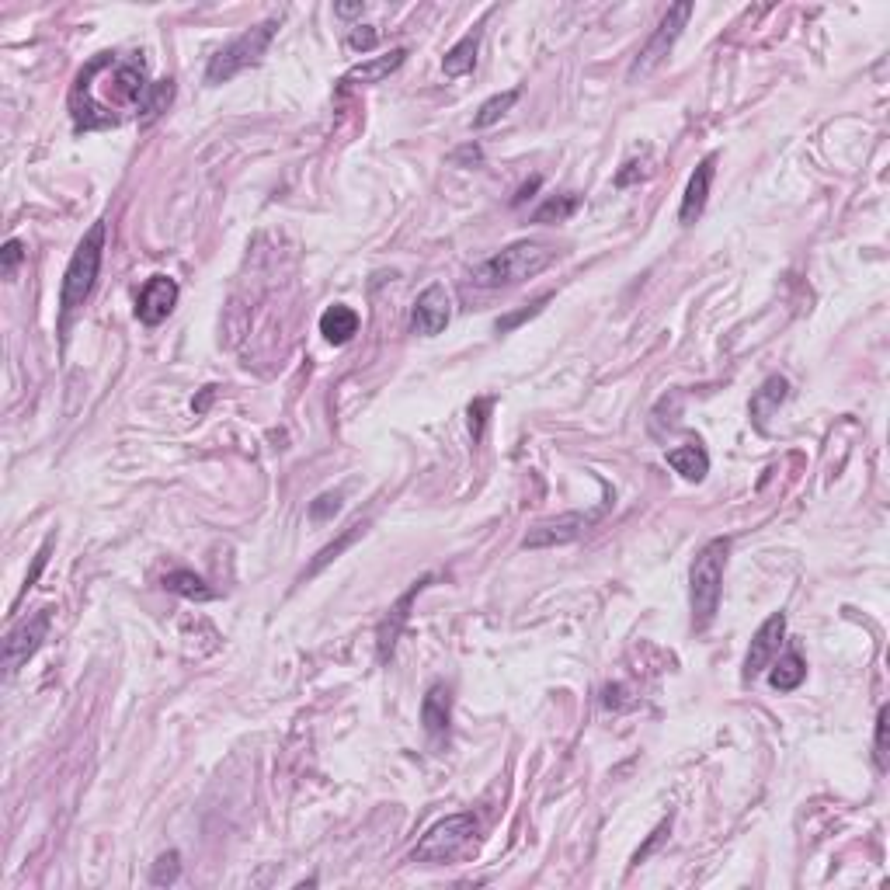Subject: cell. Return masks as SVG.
<instances>
[{
    "label": "cell",
    "mask_w": 890,
    "mask_h": 890,
    "mask_svg": "<svg viewBox=\"0 0 890 890\" xmlns=\"http://www.w3.org/2000/svg\"><path fill=\"white\" fill-rule=\"evenodd\" d=\"M150 91L147 63L143 56L101 53L77 74L70 91V112L77 129H108L119 126L126 112H140Z\"/></svg>",
    "instance_id": "cell-1"
},
{
    "label": "cell",
    "mask_w": 890,
    "mask_h": 890,
    "mask_svg": "<svg viewBox=\"0 0 890 890\" xmlns=\"http://www.w3.org/2000/svg\"><path fill=\"white\" fill-rule=\"evenodd\" d=\"M553 258H557V247L553 244H543V240H519V244L498 251L494 258L480 261V265L473 268L470 279H473V286H480V289H508V286H519V282L532 279V275H539L543 268H550Z\"/></svg>",
    "instance_id": "cell-2"
},
{
    "label": "cell",
    "mask_w": 890,
    "mask_h": 890,
    "mask_svg": "<svg viewBox=\"0 0 890 890\" xmlns=\"http://www.w3.org/2000/svg\"><path fill=\"white\" fill-rule=\"evenodd\" d=\"M731 553V539L717 536L696 553L689 571V602H692V626L706 630L720 609V588H724V567Z\"/></svg>",
    "instance_id": "cell-3"
},
{
    "label": "cell",
    "mask_w": 890,
    "mask_h": 890,
    "mask_svg": "<svg viewBox=\"0 0 890 890\" xmlns=\"http://www.w3.org/2000/svg\"><path fill=\"white\" fill-rule=\"evenodd\" d=\"M101 258H105V223H94L84 233V240L77 244L74 258H70L67 272H63L60 286V331H67L74 310L84 306V299L91 296L94 282L101 272Z\"/></svg>",
    "instance_id": "cell-4"
},
{
    "label": "cell",
    "mask_w": 890,
    "mask_h": 890,
    "mask_svg": "<svg viewBox=\"0 0 890 890\" xmlns=\"http://www.w3.org/2000/svg\"><path fill=\"white\" fill-rule=\"evenodd\" d=\"M275 32H279V21L272 18V21H261V25L247 28V32L237 35L233 42H226L220 53L209 60L206 80H209V84H226L230 77L244 74L247 67H258L261 56H265L268 46H272Z\"/></svg>",
    "instance_id": "cell-5"
},
{
    "label": "cell",
    "mask_w": 890,
    "mask_h": 890,
    "mask_svg": "<svg viewBox=\"0 0 890 890\" xmlns=\"http://www.w3.org/2000/svg\"><path fill=\"white\" fill-rule=\"evenodd\" d=\"M477 835V817L473 814H452L445 821L432 824L418 845H414V863H449L456 859Z\"/></svg>",
    "instance_id": "cell-6"
},
{
    "label": "cell",
    "mask_w": 890,
    "mask_h": 890,
    "mask_svg": "<svg viewBox=\"0 0 890 890\" xmlns=\"http://www.w3.org/2000/svg\"><path fill=\"white\" fill-rule=\"evenodd\" d=\"M689 18H692V4H689V0H682V4H675V7H668V14L661 18V25L654 28V35L644 42V49L637 53V60H633L630 70H626V80H630V84H637V80L651 77L654 70H658L661 63L668 60L671 46L678 42V35H682V28H685V21H689Z\"/></svg>",
    "instance_id": "cell-7"
},
{
    "label": "cell",
    "mask_w": 890,
    "mask_h": 890,
    "mask_svg": "<svg viewBox=\"0 0 890 890\" xmlns=\"http://www.w3.org/2000/svg\"><path fill=\"white\" fill-rule=\"evenodd\" d=\"M612 501L605 498L598 508H588V512H567L560 515V519H550V522H539L536 529H529V536L522 539V550H550V546H564V543H574L578 536H585L592 525L602 519L605 512H609Z\"/></svg>",
    "instance_id": "cell-8"
},
{
    "label": "cell",
    "mask_w": 890,
    "mask_h": 890,
    "mask_svg": "<svg viewBox=\"0 0 890 890\" xmlns=\"http://www.w3.org/2000/svg\"><path fill=\"white\" fill-rule=\"evenodd\" d=\"M49 626H53V609H49V605H42V609H35L32 616L18 619V623L11 626V633L4 637V671L7 675H14V671L39 651L42 640L49 637Z\"/></svg>",
    "instance_id": "cell-9"
},
{
    "label": "cell",
    "mask_w": 890,
    "mask_h": 890,
    "mask_svg": "<svg viewBox=\"0 0 890 890\" xmlns=\"http://www.w3.org/2000/svg\"><path fill=\"white\" fill-rule=\"evenodd\" d=\"M783 637H786V616L783 612H772V616L758 626L755 637H751L748 658H744V682H755V678L776 661L779 647H783Z\"/></svg>",
    "instance_id": "cell-10"
},
{
    "label": "cell",
    "mask_w": 890,
    "mask_h": 890,
    "mask_svg": "<svg viewBox=\"0 0 890 890\" xmlns=\"http://www.w3.org/2000/svg\"><path fill=\"white\" fill-rule=\"evenodd\" d=\"M452 317V299L445 293V286H428L425 293L418 296L411 313V331L421 334V338H435V334L445 331Z\"/></svg>",
    "instance_id": "cell-11"
},
{
    "label": "cell",
    "mask_w": 890,
    "mask_h": 890,
    "mask_svg": "<svg viewBox=\"0 0 890 890\" xmlns=\"http://www.w3.org/2000/svg\"><path fill=\"white\" fill-rule=\"evenodd\" d=\"M178 306V282L167 279V275H153L147 286L140 289V299H136V317L147 327H157L171 317V310Z\"/></svg>",
    "instance_id": "cell-12"
},
{
    "label": "cell",
    "mask_w": 890,
    "mask_h": 890,
    "mask_svg": "<svg viewBox=\"0 0 890 890\" xmlns=\"http://www.w3.org/2000/svg\"><path fill=\"white\" fill-rule=\"evenodd\" d=\"M713 174H717V153H710V157L699 160V167L692 171L689 185H685L682 206H678V223H682V226L696 223L699 216H703L706 199H710V188H713Z\"/></svg>",
    "instance_id": "cell-13"
},
{
    "label": "cell",
    "mask_w": 890,
    "mask_h": 890,
    "mask_svg": "<svg viewBox=\"0 0 890 890\" xmlns=\"http://www.w3.org/2000/svg\"><path fill=\"white\" fill-rule=\"evenodd\" d=\"M786 393H790V383H786L783 376H769L755 393H751V421H755L758 432H765V428H769V418L779 411V404L786 400Z\"/></svg>",
    "instance_id": "cell-14"
},
{
    "label": "cell",
    "mask_w": 890,
    "mask_h": 890,
    "mask_svg": "<svg viewBox=\"0 0 890 890\" xmlns=\"http://www.w3.org/2000/svg\"><path fill=\"white\" fill-rule=\"evenodd\" d=\"M320 334H324V341H331V345H348V341L359 334V313L345 303L327 306V310L320 313Z\"/></svg>",
    "instance_id": "cell-15"
},
{
    "label": "cell",
    "mask_w": 890,
    "mask_h": 890,
    "mask_svg": "<svg viewBox=\"0 0 890 890\" xmlns=\"http://www.w3.org/2000/svg\"><path fill=\"white\" fill-rule=\"evenodd\" d=\"M407 60V49H390L386 56H376V60H366L359 63V67H352L345 74V84H379V80H386L390 74H397L400 67H404Z\"/></svg>",
    "instance_id": "cell-16"
},
{
    "label": "cell",
    "mask_w": 890,
    "mask_h": 890,
    "mask_svg": "<svg viewBox=\"0 0 890 890\" xmlns=\"http://www.w3.org/2000/svg\"><path fill=\"white\" fill-rule=\"evenodd\" d=\"M425 585H428V578L414 581V585H411V592H407L404 598H400V602L390 609V616L383 619V626H379V661H386V658H390V654H393V644H397V633H400V626L407 623V609H411L414 595H418Z\"/></svg>",
    "instance_id": "cell-17"
},
{
    "label": "cell",
    "mask_w": 890,
    "mask_h": 890,
    "mask_svg": "<svg viewBox=\"0 0 890 890\" xmlns=\"http://www.w3.org/2000/svg\"><path fill=\"white\" fill-rule=\"evenodd\" d=\"M769 685L776 692H793L800 689V682L807 678V661L800 658V651H786V654H776V661L769 665Z\"/></svg>",
    "instance_id": "cell-18"
},
{
    "label": "cell",
    "mask_w": 890,
    "mask_h": 890,
    "mask_svg": "<svg viewBox=\"0 0 890 890\" xmlns=\"http://www.w3.org/2000/svg\"><path fill=\"white\" fill-rule=\"evenodd\" d=\"M449 689L445 685H432L425 696V703H421V724H425V731L432 734V738H442V734H449Z\"/></svg>",
    "instance_id": "cell-19"
},
{
    "label": "cell",
    "mask_w": 890,
    "mask_h": 890,
    "mask_svg": "<svg viewBox=\"0 0 890 890\" xmlns=\"http://www.w3.org/2000/svg\"><path fill=\"white\" fill-rule=\"evenodd\" d=\"M668 466L675 473H682L685 480H703L706 473H710V456H706V449L699 442L692 445H678V449L668 452Z\"/></svg>",
    "instance_id": "cell-20"
},
{
    "label": "cell",
    "mask_w": 890,
    "mask_h": 890,
    "mask_svg": "<svg viewBox=\"0 0 890 890\" xmlns=\"http://www.w3.org/2000/svg\"><path fill=\"white\" fill-rule=\"evenodd\" d=\"M477 49H480V32H470L456 42V46L445 53L442 60V74L445 77H463L477 67Z\"/></svg>",
    "instance_id": "cell-21"
},
{
    "label": "cell",
    "mask_w": 890,
    "mask_h": 890,
    "mask_svg": "<svg viewBox=\"0 0 890 890\" xmlns=\"http://www.w3.org/2000/svg\"><path fill=\"white\" fill-rule=\"evenodd\" d=\"M164 588H167V592H174V595H181V598H192V602H209V598L216 595L213 588H209L206 581H202L199 574H192V571H174V574H167V578H164Z\"/></svg>",
    "instance_id": "cell-22"
},
{
    "label": "cell",
    "mask_w": 890,
    "mask_h": 890,
    "mask_svg": "<svg viewBox=\"0 0 890 890\" xmlns=\"http://www.w3.org/2000/svg\"><path fill=\"white\" fill-rule=\"evenodd\" d=\"M581 206V195L578 192H567V195H557V199H546L543 206L532 213V223H560L567 220V216H574Z\"/></svg>",
    "instance_id": "cell-23"
},
{
    "label": "cell",
    "mask_w": 890,
    "mask_h": 890,
    "mask_svg": "<svg viewBox=\"0 0 890 890\" xmlns=\"http://www.w3.org/2000/svg\"><path fill=\"white\" fill-rule=\"evenodd\" d=\"M171 98H174V80H153L147 98H143V105H140V122H143V126L157 119V115H164L167 105H171Z\"/></svg>",
    "instance_id": "cell-24"
},
{
    "label": "cell",
    "mask_w": 890,
    "mask_h": 890,
    "mask_svg": "<svg viewBox=\"0 0 890 890\" xmlns=\"http://www.w3.org/2000/svg\"><path fill=\"white\" fill-rule=\"evenodd\" d=\"M515 101H519V91H505V94H494V98H487L484 105H480V112H477V119H473V129H487V126H494V122L501 119V115L508 112V108L515 105Z\"/></svg>",
    "instance_id": "cell-25"
},
{
    "label": "cell",
    "mask_w": 890,
    "mask_h": 890,
    "mask_svg": "<svg viewBox=\"0 0 890 890\" xmlns=\"http://www.w3.org/2000/svg\"><path fill=\"white\" fill-rule=\"evenodd\" d=\"M181 873V856L178 852H167V856H160L157 863H153V873H150V884L153 887H164V884H174Z\"/></svg>",
    "instance_id": "cell-26"
},
{
    "label": "cell",
    "mask_w": 890,
    "mask_h": 890,
    "mask_svg": "<svg viewBox=\"0 0 890 890\" xmlns=\"http://www.w3.org/2000/svg\"><path fill=\"white\" fill-rule=\"evenodd\" d=\"M359 532H362V525H352V529H348V532H345V536H341V539H338V543H334V546H327V550H320V557H317V564H313V567H310V574H317V571H320V567H324V564H331V560H334V557H338V553H341V550H345V546H348V543H352V539H355V536H359Z\"/></svg>",
    "instance_id": "cell-27"
},
{
    "label": "cell",
    "mask_w": 890,
    "mask_h": 890,
    "mask_svg": "<svg viewBox=\"0 0 890 890\" xmlns=\"http://www.w3.org/2000/svg\"><path fill=\"white\" fill-rule=\"evenodd\" d=\"M546 303H550V293H546V296H539V299H536V303H529V306H525V310H519V313H515V317H505V320H498V331H501V334H505V331H512V327H519V324H522V320L536 317V313H539V310H543V306H546Z\"/></svg>",
    "instance_id": "cell-28"
},
{
    "label": "cell",
    "mask_w": 890,
    "mask_h": 890,
    "mask_svg": "<svg viewBox=\"0 0 890 890\" xmlns=\"http://www.w3.org/2000/svg\"><path fill=\"white\" fill-rule=\"evenodd\" d=\"M887 717H890V710H887V706H880V717H877V751H873V755H877L880 772L887 769Z\"/></svg>",
    "instance_id": "cell-29"
},
{
    "label": "cell",
    "mask_w": 890,
    "mask_h": 890,
    "mask_svg": "<svg viewBox=\"0 0 890 890\" xmlns=\"http://www.w3.org/2000/svg\"><path fill=\"white\" fill-rule=\"evenodd\" d=\"M21 258H25V247H21V240H7L4 251H0V265H4V275H14V268L21 265Z\"/></svg>",
    "instance_id": "cell-30"
},
{
    "label": "cell",
    "mask_w": 890,
    "mask_h": 890,
    "mask_svg": "<svg viewBox=\"0 0 890 890\" xmlns=\"http://www.w3.org/2000/svg\"><path fill=\"white\" fill-rule=\"evenodd\" d=\"M338 508H341V494H324V498H317V501H313V508H310V519L324 522V519H331V515L338 512Z\"/></svg>",
    "instance_id": "cell-31"
},
{
    "label": "cell",
    "mask_w": 890,
    "mask_h": 890,
    "mask_svg": "<svg viewBox=\"0 0 890 890\" xmlns=\"http://www.w3.org/2000/svg\"><path fill=\"white\" fill-rule=\"evenodd\" d=\"M376 39H379V35H376V28H372V25H355V28H352V35H348L352 49H362V53L376 46Z\"/></svg>",
    "instance_id": "cell-32"
},
{
    "label": "cell",
    "mask_w": 890,
    "mask_h": 890,
    "mask_svg": "<svg viewBox=\"0 0 890 890\" xmlns=\"http://www.w3.org/2000/svg\"><path fill=\"white\" fill-rule=\"evenodd\" d=\"M487 407H491V400H477V404L470 407V428H473V439H480V435H484V414H487Z\"/></svg>",
    "instance_id": "cell-33"
},
{
    "label": "cell",
    "mask_w": 890,
    "mask_h": 890,
    "mask_svg": "<svg viewBox=\"0 0 890 890\" xmlns=\"http://www.w3.org/2000/svg\"><path fill=\"white\" fill-rule=\"evenodd\" d=\"M334 11H338L341 18H355V14L366 11V4H338V7H334Z\"/></svg>",
    "instance_id": "cell-34"
},
{
    "label": "cell",
    "mask_w": 890,
    "mask_h": 890,
    "mask_svg": "<svg viewBox=\"0 0 890 890\" xmlns=\"http://www.w3.org/2000/svg\"><path fill=\"white\" fill-rule=\"evenodd\" d=\"M536 188H539V178H532V181H529V185H525V188H522V192H519V195H515V206H519V202H525V199H529V195H532V192H536Z\"/></svg>",
    "instance_id": "cell-35"
},
{
    "label": "cell",
    "mask_w": 890,
    "mask_h": 890,
    "mask_svg": "<svg viewBox=\"0 0 890 890\" xmlns=\"http://www.w3.org/2000/svg\"><path fill=\"white\" fill-rule=\"evenodd\" d=\"M456 160H473V164H477V160H480V150H477V147H466V150H459V153H456Z\"/></svg>",
    "instance_id": "cell-36"
}]
</instances>
